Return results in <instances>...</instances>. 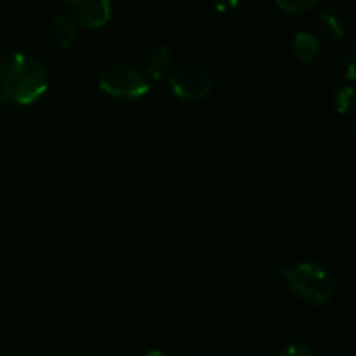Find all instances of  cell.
I'll return each instance as SVG.
<instances>
[{
	"mask_svg": "<svg viewBox=\"0 0 356 356\" xmlns=\"http://www.w3.org/2000/svg\"><path fill=\"white\" fill-rule=\"evenodd\" d=\"M65 9L76 23L86 28H101L110 21L111 3L108 0H70Z\"/></svg>",
	"mask_w": 356,
	"mask_h": 356,
	"instance_id": "5b68a950",
	"label": "cell"
},
{
	"mask_svg": "<svg viewBox=\"0 0 356 356\" xmlns=\"http://www.w3.org/2000/svg\"><path fill=\"white\" fill-rule=\"evenodd\" d=\"M292 51H294V54L301 61L309 63L318 58L320 44L313 33H309V31H299L294 37V40H292Z\"/></svg>",
	"mask_w": 356,
	"mask_h": 356,
	"instance_id": "ba28073f",
	"label": "cell"
},
{
	"mask_svg": "<svg viewBox=\"0 0 356 356\" xmlns=\"http://www.w3.org/2000/svg\"><path fill=\"white\" fill-rule=\"evenodd\" d=\"M289 291L312 306L325 305L336 292V280L323 264L316 261H302L294 266L280 268Z\"/></svg>",
	"mask_w": 356,
	"mask_h": 356,
	"instance_id": "7a4b0ae2",
	"label": "cell"
},
{
	"mask_svg": "<svg viewBox=\"0 0 356 356\" xmlns=\"http://www.w3.org/2000/svg\"><path fill=\"white\" fill-rule=\"evenodd\" d=\"M51 37L59 49L68 51V49L73 47V44H75V38H76L75 24H73L68 17L56 16L54 19H52Z\"/></svg>",
	"mask_w": 356,
	"mask_h": 356,
	"instance_id": "52a82bcc",
	"label": "cell"
},
{
	"mask_svg": "<svg viewBox=\"0 0 356 356\" xmlns=\"http://www.w3.org/2000/svg\"><path fill=\"white\" fill-rule=\"evenodd\" d=\"M169 86L179 99L198 101L211 92L212 75L200 65H183L170 75Z\"/></svg>",
	"mask_w": 356,
	"mask_h": 356,
	"instance_id": "277c9868",
	"label": "cell"
},
{
	"mask_svg": "<svg viewBox=\"0 0 356 356\" xmlns=\"http://www.w3.org/2000/svg\"><path fill=\"white\" fill-rule=\"evenodd\" d=\"M49 89V73L37 58L16 52L0 65V97L16 104H31Z\"/></svg>",
	"mask_w": 356,
	"mask_h": 356,
	"instance_id": "6da1fadb",
	"label": "cell"
},
{
	"mask_svg": "<svg viewBox=\"0 0 356 356\" xmlns=\"http://www.w3.org/2000/svg\"><path fill=\"white\" fill-rule=\"evenodd\" d=\"M172 66V54L167 45H159L153 51H149L146 59V72L153 80H160L167 75V72Z\"/></svg>",
	"mask_w": 356,
	"mask_h": 356,
	"instance_id": "8992f818",
	"label": "cell"
},
{
	"mask_svg": "<svg viewBox=\"0 0 356 356\" xmlns=\"http://www.w3.org/2000/svg\"><path fill=\"white\" fill-rule=\"evenodd\" d=\"M315 24L325 33L332 35V37L341 38L344 37V21L343 17L339 16V13L330 7L327 9H322L315 17Z\"/></svg>",
	"mask_w": 356,
	"mask_h": 356,
	"instance_id": "9c48e42d",
	"label": "cell"
},
{
	"mask_svg": "<svg viewBox=\"0 0 356 356\" xmlns=\"http://www.w3.org/2000/svg\"><path fill=\"white\" fill-rule=\"evenodd\" d=\"M278 356H315V351H313L312 344L306 341H296V343L285 346Z\"/></svg>",
	"mask_w": 356,
	"mask_h": 356,
	"instance_id": "7c38bea8",
	"label": "cell"
},
{
	"mask_svg": "<svg viewBox=\"0 0 356 356\" xmlns=\"http://www.w3.org/2000/svg\"><path fill=\"white\" fill-rule=\"evenodd\" d=\"M353 87L346 86L337 89V92L334 94V106L339 113H348V111L353 110Z\"/></svg>",
	"mask_w": 356,
	"mask_h": 356,
	"instance_id": "30bf717a",
	"label": "cell"
},
{
	"mask_svg": "<svg viewBox=\"0 0 356 356\" xmlns=\"http://www.w3.org/2000/svg\"><path fill=\"white\" fill-rule=\"evenodd\" d=\"M145 356H167V355L162 353V351H159V350H152V351H148Z\"/></svg>",
	"mask_w": 356,
	"mask_h": 356,
	"instance_id": "4fadbf2b",
	"label": "cell"
},
{
	"mask_svg": "<svg viewBox=\"0 0 356 356\" xmlns=\"http://www.w3.org/2000/svg\"><path fill=\"white\" fill-rule=\"evenodd\" d=\"M99 89L122 101H134L149 92L148 76L136 65L118 61L108 66L99 79Z\"/></svg>",
	"mask_w": 356,
	"mask_h": 356,
	"instance_id": "3957f363",
	"label": "cell"
},
{
	"mask_svg": "<svg viewBox=\"0 0 356 356\" xmlns=\"http://www.w3.org/2000/svg\"><path fill=\"white\" fill-rule=\"evenodd\" d=\"M277 6L280 7L284 13L299 16V14H305L306 10H309L312 7H315L316 2H313V0H287V2H284V0H278Z\"/></svg>",
	"mask_w": 356,
	"mask_h": 356,
	"instance_id": "8fae6325",
	"label": "cell"
}]
</instances>
